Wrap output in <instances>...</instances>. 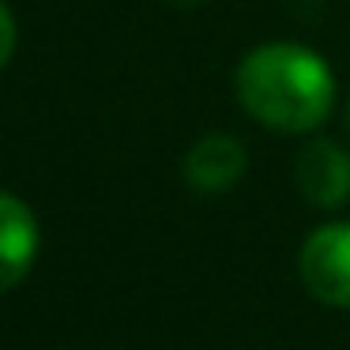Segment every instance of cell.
Segmentation results:
<instances>
[{"instance_id": "1", "label": "cell", "mask_w": 350, "mask_h": 350, "mask_svg": "<svg viewBox=\"0 0 350 350\" xmlns=\"http://www.w3.org/2000/svg\"><path fill=\"white\" fill-rule=\"evenodd\" d=\"M237 98L245 113L275 132H309L335 106V76L320 53L294 42H271L237 64Z\"/></svg>"}, {"instance_id": "2", "label": "cell", "mask_w": 350, "mask_h": 350, "mask_svg": "<svg viewBox=\"0 0 350 350\" xmlns=\"http://www.w3.org/2000/svg\"><path fill=\"white\" fill-rule=\"evenodd\" d=\"M301 279L317 301L350 309V222H327L305 237Z\"/></svg>"}, {"instance_id": "3", "label": "cell", "mask_w": 350, "mask_h": 350, "mask_svg": "<svg viewBox=\"0 0 350 350\" xmlns=\"http://www.w3.org/2000/svg\"><path fill=\"white\" fill-rule=\"evenodd\" d=\"M38 256V219L12 192H0V294L16 290Z\"/></svg>"}, {"instance_id": "4", "label": "cell", "mask_w": 350, "mask_h": 350, "mask_svg": "<svg viewBox=\"0 0 350 350\" xmlns=\"http://www.w3.org/2000/svg\"><path fill=\"white\" fill-rule=\"evenodd\" d=\"M297 189L317 207H339L350 200V154L332 139H312L297 159Z\"/></svg>"}, {"instance_id": "5", "label": "cell", "mask_w": 350, "mask_h": 350, "mask_svg": "<svg viewBox=\"0 0 350 350\" xmlns=\"http://www.w3.org/2000/svg\"><path fill=\"white\" fill-rule=\"evenodd\" d=\"M249 170V154L234 136H204L189 154H185V181L189 189L204 192V196H219L230 192Z\"/></svg>"}, {"instance_id": "6", "label": "cell", "mask_w": 350, "mask_h": 350, "mask_svg": "<svg viewBox=\"0 0 350 350\" xmlns=\"http://www.w3.org/2000/svg\"><path fill=\"white\" fill-rule=\"evenodd\" d=\"M16 38H19L16 16H12V8L0 0V68H8L12 53H16Z\"/></svg>"}, {"instance_id": "7", "label": "cell", "mask_w": 350, "mask_h": 350, "mask_svg": "<svg viewBox=\"0 0 350 350\" xmlns=\"http://www.w3.org/2000/svg\"><path fill=\"white\" fill-rule=\"evenodd\" d=\"M177 8H196V4H204V0H174Z\"/></svg>"}]
</instances>
